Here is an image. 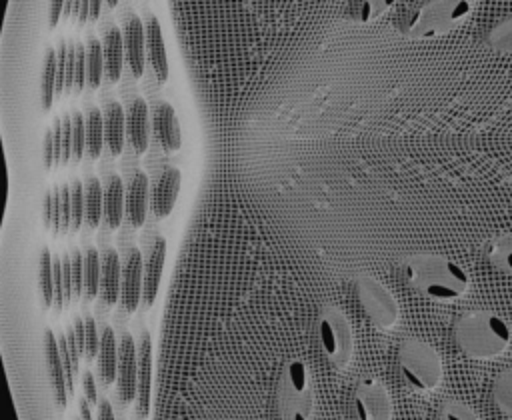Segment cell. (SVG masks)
I'll return each instance as SVG.
<instances>
[{"label": "cell", "instance_id": "cell-1", "mask_svg": "<svg viewBox=\"0 0 512 420\" xmlns=\"http://www.w3.org/2000/svg\"><path fill=\"white\" fill-rule=\"evenodd\" d=\"M400 270L414 290L440 302L460 298L470 284L466 270L440 254H412L402 260Z\"/></svg>", "mask_w": 512, "mask_h": 420}, {"label": "cell", "instance_id": "cell-2", "mask_svg": "<svg viewBox=\"0 0 512 420\" xmlns=\"http://www.w3.org/2000/svg\"><path fill=\"white\" fill-rule=\"evenodd\" d=\"M454 338L458 348L474 360H492L510 346V326L490 310H470L456 320Z\"/></svg>", "mask_w": 512, "mask_h": 420}, {"label": "cell", "instance_id": "cell-3", "mask_svg": "<svg viewBox=\"0 0 512 420\" xmlns=\"http://www.w3.org/2000/svg\"><path fill=\"white\" fill-rule=\"evenodd\" d=\"M472 12V0H420L398 20L408 38H436L460 26Z\"/></svg>", "mask_w": 512, "mask_h": 420}, {"label": "cell", "instance_id": "cell-4", "mask_svg": "<svg viewBox=\"0 0 512 420\" xmlns=\"http://www.w3.org/2000/svg\"><path fill=\"white\" fill-rule=\"evenodd\" d=\"M278 420H308L312 412V386L308 366L302 360H288L280 370L274 390Z\"/></svg>", "mask_w": 512, "mask_h": 420}, {"label": "cell", "instance_id": "cell-5", "mask_svg": "<svg viewBox=\"0 0 512 420\" xmlns=\"http://www.w3.org/2000/svg\"><path fill=\"white\" fill-rule=\"evenodd\" d=\"M398 368L404 382L416 392L434 390L442 380L440 354L420 338H406L398 346Z\"/></svg>", "mask_w": 512, "mask_h": 420}, {"label": "cell", "instance_id": "cell-6", "mask_svg": "<svg viewBox=\"0 0 512 420\" xmlns=\"http://www.w3.org/2000/svg\"><path fill=\"white\" fill-rule=\"evenodd\" d=\"M354 294L364 316L376 328H390L398 320V304L390 290L368 274L354 278Z\"/></svg>", "mask_w": 512, "mask_h": 420}, {"label": "cell", "instance_id": "cell-7", "mask_svg": "<svg viewBox=\"0 0 512 420\" xmlns=\"http://www.w3.org/2000/svg\"><path fill=\"white\" fill-rule=\"evenodd\" d=\"M318 338L328 362L342 368L352 356V328L346 316L332 306H326L318 320Z\"/></svg>", "mask_w": 512, "mask_h": 420}, {"label": "cell", "instance_id": "cell-8", "mask_svg": "<svg viewBox=\"0 0 512 420\" xmlns=\"http://www.w3.org/2000/svg\"><path fill=\"white\" fill-rule=\"evenodd\" d=\"M356 420H390L392 400L388 390L374 378L362 380L354 392Z\"/></svg>", "mask_w": 512, "mask_h": 420}, {"label": "cell", "instance_id": "cell-9", "mask_svg": "<svg viewBox=\"0 0 512 420\" xmlns=\"http://www.w3.org/2000/svg\"><path fill=\"white\" fill-rule=\"evenodd\" d=\"M118 398L124 406L136 400L138 390V348L130 332H124L120 338V358H118Z\"/></svg>", "mask_w": 512, "mask_h": 420}, {"label": "cell", "instance_id": "cell-10", "mask_svg": "<svg viewBox=\"0 0 512 420\" xmlns=\"http://www.w3.org/2000/svg\"><path fill=\"white\" fill-rule=\"evenodd\" d=\"M144 290V274H142V256L138 248H130L126 260L122 264V290H120V306L124 312H134L142 302Z\"/></svg>", "mask_w": 512, "mask_h": 420}, {"label": "cell", "instance_id": "cell-11", "mask_svg": "<svg viewBox=\"0 0 512 420\" xmlns=\"http://www.w3.org/2000/svg\"><path fill=\"white\" fill-rule=\"evenodd\" d=\"M44 356H46V368H48V376L52 382L56 406L60 410H64L68 404V396H70L68 382H66V368L62 362L58 338L54 336V332L50 328L44 330Z\"/></svg>", "mask_w": 512, "mask_h": 420}, {"label": "cell", "instance_id": "cell-12", "mask_svg": "<svg viewBox=\"0 0 512 420\" xmlns=\"http://www.w3.org/2000/svg\"><path fill=\"white\" fill-rule=\"evenodd\" d=\"M152 398V338L148 332L140 334L138 342V390H136V414L146 420L150 414Z\"/></svg>", "mask_w": 512, "mask_h": 420}, {"label": "cell", "instance_id": "cell-13", "mask_svg": "<svg viewBox=\"0 0 512 420\" xmlns=\"http://www.w3.org/2000/svg\"><path fill=\"white\" fill-rule=\"evenodd\" d=\"M180 180H182V174L174 166L166 168L160 174V178L156 180V184L152 188V196H150V206L158 220L166 218L172 212L178 192H180Z\"/></svg>", "mask_w": 512, "mask_h": 420}, {"label": "cell", "instance_id": "cell-14", "mask_svg": "<svg viewBox=\"0 0 512 420\" xmlns=\"http://www.w3.org/2000/svg\"><path fill=\"white\" fill-rule=\"evenodd\" d=\"M152 128L154 134L164 148V152H176L182 144L180 124L174 108L168 102H158L152 112Z\"/></svg>", "mask_w": 512, "mask_h": 420}, {"label": "cell", "instance_id": "cell-15", "mask_svg": "<svg viewBox=\"0 0 512 420\" xmlns=\"http://www.w3.org/2000/svg\"><path fill=\"white\" fill-rule=\"evenodd\" d=\"M122 290V264L120 256L114 248H106L102 252V272H100V298L106 306H114L120 302Z\"/></svg>", "mask_w": 512, "mask_h": 420}, {"label": "cell", "instance_id": "cell-16", "mask_svg": "<svg viewBox=\"0 0 512 420\" xmlns=\"http://www.w3.org/2000/svg\"><path fill=\"white\" fill-rule=\"evenodd\" d=\"M164 260H166V240L162 236L156 238L146 268H144V290H142V304L148 308L154 304L158 290H160V280H162V270H164Z\"/></svg>", "mask_w": 512, "mask_h": 420}, {"label": "cell", "instance_id": "cell-17", "mask_svg": "<svg viewBox=\"0 0 512 420\" xmlns=\"http://www.w3.org/2000/svg\"><path fill=\"white\" fill-rule=\"evenodd\" d=\"M144 40L146 30L138 16H128L124 24V48L130 72L134 78H140L144 74Z\"/></svg>", "mask_w": 512, "mask_h": 420}, {"label": "cell", "instance_id": "cell-18", "mask_svg": "<svg viewBox=\"0 0 512 420\" xmlns=\"http://www.w3.org/2000/svg\"><path fill=\"white\" fill-rule=\"evenodd\" d=\"M118 358L120 344L116 342L112 326H104L100 332V348H98V376L104 386H110L118 376Z\"/></svg>", "mask_w": 512, "mask_h": 420}, {"label": "cell", "instance_id": "cell-19", "mask_svg": "<svg viewBox=\"0 0 512 420\" xmlns=\"http://www.w3.org/2000/svg\"><path fill=\"white\" fill-rule=\"evenodd\" d=\"M146 210H148V176L142 170H138L134 172L128 186V194H126V214L134 228H140L144 224Z\"/></svg>", "mask_w": 512, "mask_h": 420}, {"label": "cell", "instance_id": "cell-20", "mask_svg": "<svg viewBox=\"0 0 512 420\" xmlns=\"http://www.w3.org/2000/svg\"><path fill=\"white\" fill-rule=\"evenodd\" d=\"M146 46H148V58L154 68V74L158 82H166L168 78V56H166V46H164V36L160 22L150 16L146 24Z\"/></svg>", "mask_w": 512, "mask_h": 420}, {"label": "cell", "instance_id": "cell-21", "mask_svg": "<svg viewBox=\"0 0 512 420\" xmlns=\"http://www.w3.org/2000/svg\"><path fill=\"white\" fill-rule=\"evenodd\" d=\"M104 72L110 82H118L122 74V64H124V34L116 28L110 26L104 34Z\"/></svg>", "mask_w": 512, "mask_h": 420}, {"label": "cell", "instance_id": "cell-22", "mask_svg": "<svg viewBox=\"0 0 512 420\" xmlns=\"http://www.w3.org/2000/svg\"><path fill=\"white\" fill-rule=\"evenodd\" d=\"M128 138L136 154L148 150V106L142 98H136L128 110Z\"/></svg>", "mask_w": 512, "mask_h": 420}, {"label": "cell", "instance_id": "cell-23", "mask_svg": "<svg viewBox=\"0 0 512 420\" xmlns=\"http://www.w3.org/2000/svg\"><path fill=\"white\" fill-rule=\"evenodd\" d=\"M124 130H126V116L118 102H110L104 108V140L112 156H118L124 148Z\"/></svg>", "mask_w": 512, "mask_h": 420}, {"label": "cell", "instance_id": "cell-24", "mask_svg": "<svg viewBox=\"0 0 512 420\" xmlns=\"http://www.w3.org/2000/svg\"><path fill=\"white\" fill-rule=\"evenodd\" d=\"M126 210V196H124V184L118 174H112L104 188V220L108 228H118L122 222Z\"/></svg>", "mask_w": 512, "mask_h": 420}, {"label": "cell", "instance_id": "cell-25", "mask_svg": "<svg viewBox=\"0 0 512 420\" xmlns=\"http://www.w3.org/2000/svg\"><path fill=\"white\" fill-rule=\"evenodd\" d=\"M486 258L496 270L512 276V232L494 236L486 246Z\"/></svg>", "mask_w": 512, "mask_h": 420}, {"label": "cell", "instance_id": "cell-26", "mask_svg": "<svg viewBox=\"0 0 512 420\" xmlns=\"http://www.w3.org/2000/svg\"><path fill=\"white\" fill-rule=\"evenodd\" d=\"M84 220L90 228H96L104 216V190L96 176H90L84 186Z\"/></svg>", "mask_w": 512, "mask_h": 420}, {"label": "cell", "instance_id": "cell-27", "mask_svg": "<svg viewBox=\"0 0 512 420\" xmlns=\"http://www.w3.org/2000/svg\"><path fill=\"white\" fill-rule=\"evenodd\" d=\"M56 84H58V54L56 50H46L44 68H42V86H40V100L42 110L48 112L56 98Z\"/></svg>", "mask_w": 512, "mask_h": 420}, {"label": "cell", "instance_id": "cell-28", "mask_svg": "<svg viewBox=\"0 0 512 420\" xmlns=\"http://www.w3.org/2000/svg\"><path fill=\"white\" fill-rule=\"evenodd\" d=\"M104 142V114L98 108H90L86 118V152L92 160L100 158Z\"/></svg>", "mask_w": 512, "mask_h": 420}, {"label": "cell", "instance_id": "cell-29", "mask_svg": "<svg viewBox=\"0 0 512 420\" xmlns=\"http://www.w3.org/2000/svg\"><path fill=\"white\" fill-rule=\"evenodd\" d=\"M100 272H102V256L96 248H88L84 252V298L94 300L100 294Z\"/></svg>", "mask_w": 512, "mask_h": 420}, {"label": "cell", "instance_id": "cell-30", "mask_svg": "<svg viewBox=\"0 0 512 420\" xmlns=\"http://www.w3.org/2000/svg\"><path fill=\"white\" fill-rule=\"evenodd\" d=\"M486 44L496 52L512 54V14L490 26L486 32Z\"/></svg>", "mask_w": 512, "mask_h": 420}, {"label": "cell", "instance_id": "cell-31", "mask_svg": "<svg viewBox=\"0 0 512 420\" xmlns=\"http://www.w3.org/2000/svg\"><path fill=\"white\" fill-rule=\"evenodd\" d=\"M86 64H88V88L96 90L102 82V72H104V46L96 40H88L86 48Z\"/></svg>", "mask_w": 512, "mask_h": 420}, {"label": "cell", "instance_id": "cell-32", "mask_svg": "<svg viewBox=\"0 0 512 420\" xmlns=\"http://www.w3.org/2000/svg\"><path fill=\"white\" fill-rule=\"evenodd\" d=\"M40 294L44 308L54 304V256L48 248L40 254Z\"/></svg>", "mask_w": 512, "mask_h": 420}, {"label": "cell", "instance_id": "cell-33", "mask_svg": "<svg viewBox=\"0 0 512 420\" xmlns=\"http://www.w3.org/2000/svg\"><path fill=\"white\" fill-rule=\"evenodd\" d=\"M492 398L500 412L512 418V368L504 370L496 376L492 384Z\"/></svg>", "mask_w": 512, "mask_h": 420}, {"label": "cell", "instance_id": "cell-34", "mask_svg": "<svg viewBox=\"0 0 512 420\" xmlns=\"http://www.w3.org/2000/svg\"><path fill=\"white\" fill-rule=\"evenodd\" d=\"M394 2L396 0H354L350 6V16L352 20L366 24L386 12Z\"/></svg>", "mask_w": 512, "mask_h": 420}, {"label": "cell", "instance_id": "cell-35", "mask_svg": "<svg viewBox=\"0 0 512 420\" xmlns=\"http://www.w3.org/2000/svg\"><path fill=\"white\" fill-rule=\"evenodd\" d=\"M438 420H478V414L464 402L448 400L444 402Z\"/></svg>", "mask_w": 512, "mask_h": 420}, {"label": "cell", "instance_id": "cell-36", "mask_svg": "<svg viewBox=\"0 0 512 420\" xmlns=\"http://www.w3.org/2000/svg\"><path fill=\"white\" fill-rule=\"evenodd\" d=\"M72 128H74V150H72V160L80 162L86 150V122L84 116L74 110L72 112Z\"/></svg>", "mask_w": 512, "mask_h": 420}, {"label": "cell", "instance_id": "cell-37", "mask_svg": "<svg viewBox=\"0 0 512 420\" xmlns=\"http://www.w3.org/2000/svg\"><path fill=\"white\" fill-rule=\"evenodd\" d=\"M70 188H72V232H76L80 230V224L84 220V210H86L84 186L80 184V180H74Z\"/></svg>", "mask_w": 512, "mask_h": 420}, {"label": "cell", "instance_id": "cell-38", "mask_svg": "<svg viewBox=\"0 0 512 420\" xmlns=\"http://www.w3.org/2000/svg\"><path fill=\"white\" fill-rule=\"evenodd\" d=\"M86 48L76 42V76H74V94H80L88 86V64H86Z\"/></svg>", "mask_w": 512, "mask_h": 420}, {"label": "cell", "instance_id": "cell-39", "mask_svg": "<svg viewBox=\"0 0 512 420\" xmlns=\"http://www.w3.org/2000/svg\"><path fill=\"white\" fill-rule=\"evenodd\" d=\"M84 328H86V352H84V356L88 360H94L96 354H98V348H100V332L96 328L94 316H90V314L84 316Z\"/></svg>", "mask_w": 512, "mask_h": 420}, {"label": "cell", "instance_id": "cell-40", "mask_svg": "<svg viewBox=\"0 0 512 420\" xmlns=\"http://www.w3.org/2000/svg\"><path fill=\"white\" fill-rule=\"evenodd\" d=\"M72 282H74V300L84 294V254L80 250H72Z\"/></svg>", "mask_w": 512, "mask_h": 420}, {"label": "cell", "instance_id": "cell-41", "mask_svg": "<svg viewBox=\"0 0 512 420\" xmlns=\"http://www.w3.org/2000/svg\"><path fill=\"white\" fill-rule=\"evenodd\" d=\"M62 144H64V154H62V164H68L72 160V150H74V128H72V114H66L62 118Z\"/></svg>", "mask_w": 512, "mask_h": 420}, {"label": "cell", "instance_id": "cell-42", "mask_svg": "<svg viewBox=\"0 0 512 420\" xmlns=\"http://www.w3.org/2000/svg\"><path fill=\"white\" fill-rule=\"evenodd\" d=\"M60 204H62V232L72 230V188L60 186Z\"/></svg>", "mask_w": 512, "mask_h": 420}, {"label": "cell", "instance_id": "cell-43", "mask_svg": "<svg viewBox=\"0 0 512 420\" xmlns=\"http://www.w3.org/2000/svg\"><path fill=\"white\" fill-rule=\"evenodd\" d=\"M74 76H76V44H68V58H66V82L64 94L74 92Z\"/></svg>", "mask_w": 512, "mask_h": 420}, {"label": "cell", "instance_id": "cell-44", "mask_svg": "<svg viewBox=\"0 0 512 420\" xmlns=\"http://www.w3.org/2000/svg\"><path fill=\"white\" fill-rule=\"evenodd\" d=\"M82 388H84V398L90 402V404H96L98 402V390H96V380H94V374L92 372H84L82 376Z\"/></svg>", "mask_w": 512, "mask_h": 420}, {"label": "cell", "instance_id": "cell-45", "mask_svg": "<svg viewBox=\"0 0 512 420\" xmlns=\"http://www.w3.org/2000/svg\"><path fill=\"white\" fill-rule=\"evenodd\" d=\"M56 164H54V134L52 130H46V136H44V168L46 170H52Z\"/></svg>", "mask_w": 512, "mask_h": 420}, {"label": "cell", "instance_id": "cell-46", "mask_svg": "<svg viewBox=\"0 0 512 420\" xmlns=\"http://www.w3.org/2000/svg\"><path fill=\"white\" fill-rule=\"evenodd\" d=\"M64 6H66V0H50V14H48L50 28H56L60 18L64 16Z\"/></svg>", "mask_w": 512, "mask_h": 420}, {"label": "cell", "instance_id": "cell-47", "mask_svg": "<svg viewBox=\"0 0 512 420\" xmlns=\"http://www.w3.org/2000/svg\"><path fill=\"white\" fill-rule=\"evenodd\" d=\"M98 420H116L114 410H112V404H110L106 398H102V400L98 402Z\"/></svg>", "mask_w": 512, "mask_h": 420}, {"label": "cell", "instance_id": "cell-48", "mask_svg": "<svg viewBox=\"0 0 512 420\" xmlns=\"http://www.w3.org/2000/svg\"><path fill=\"white\" fill-rule=\"evenodd\" d=\"M44 226L52 230V190L44 196Z\"/></svg>", "mask_w": 512, "mask_h": 420}, {"label": "cell", "instance_id": "cell-49", "mask_svg": "<svg viewBox=\"0 0 512 420\" xmlns=\"http://www.w3.org/2000/svg\"><path fill=\"white\" fill-rule=\"evenodd\" d=\"M78 412H80V420H92V410H90V402L86 398L78 400Z\"/></svg>", "mask_w": 512, "mask_h": 420}, {"label": "cell", "instance_id": "cell-50", "mask_svg": "<svg viewBox=\"0 0 512 420\" xmlns=\"http://www.w3.org/2000/svg\"><path fill=\"white\" fill-rule=\"evenodd\" d=\"M100 8H102V0H90V22L98 20Z\"/></svg>", "mask_w": 512, "mask_h": 420}, {"label": "cell", "instance_id": "cell-51", "mask_svg": "<svg viewBox=\"0 0 512 420\" xmlns=\"http://www.w3.org/2000/svg\"><path fill=\"white\" fill-rule=\"evenodd\" d=\"M106 4H108V6H110V8H114V6H116V4H118V0H106Z\"/></svg>", "mask_w": 512, "mask_h": 420}]
</instances>
